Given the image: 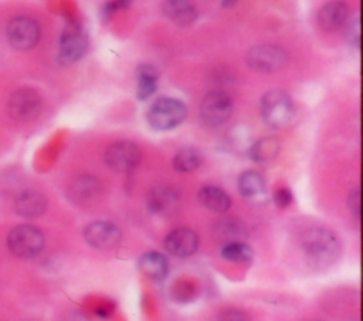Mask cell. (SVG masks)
Masks as SVG:
<instances>
[{"mask_svg":"<svg viewBox=\"0 0 363 321\" xmlns=\"http://www.w3.org/2000/svg\"><path fill=\"white\" fill-rule=\"evenodd\" d=\"M301 249L308 261L316 267H329L340 256L337 236L326 227L308 229L301 239Z\"/></svg>","mask_w":363,"mask_h":321,"instance_id":"obj_1","label":"cell"},{"mask_svg":"<svg viewBox=\"0 0 363 321\" xmlns=\"http://www.w3.org/2000/svg\"><path fill=\"white\" fill-rule=\"evenodd\" d=\"M259 114L269 128L279 129L291 124L295 115V108L291 97L285 91L272 89L262 95Z\"/></svg>","mask_w":363,"mask_h":321,"instance_id":"obj_2","label":"cell"},{"mask_svg":"<svg viewBox=\"0 0 363 321\" xmlns=\"http://www.w3.org/2000/svg\"><path fill=\"white\" fill-rule=\"evenodd\" d=\"M187 116L186 105L170 97L157 98L147 109L146 119L155 131H169L179 126Z\"/></svg>","mask_w":363,"mask_h":321,"instance_id":"obj_3","label":"cell"},{"mask_svg":"<svg viewBox=\"0 0 363 321\" xmlns=\"http://www.w3.org/2000/svg\"><path fill=\"white\" fill-rule=\"evenodd\" d=\"M43 232L33 224H18L13 227L7 236V247L13 256L20 259H31L44 247Z\"/></svg>","mask_w":363,"mask_h":321,"instance_id":"obj_4","label":"cell"},{"mask_svg":"<svg viewBox=\"0 0 363 321\" xmlns=\"http://www.w3.org/2000/svg\"><path fill=\"white\" fill-rule=\"evenodd\" d=\"M247 65L262 74H271L282 70L288 62V54L284 48L272 44H259L247 53Z\"/></svg>","mask_w":363,"mask_h":321,"instance_id":"obj_5","label":"cell"},{"mask_svg":"<svg viewBox=\"0 0 363 321\" xmlns=\"http://www.w3.org/2000/svg\"><path fill=\"white\" fill-rule=\"evenodd\" d=\"M142 158L140 148L132 141H118L108 146L104 159L106 166L118 173L133 170Z\"/></svg>","mask_w":363,"mask_h":321,"instance_id":"obj_6","label":"cell"},{"mask_svg":"<svg viewBox=\"0 0 363 321\" xmlns=\"http://www.w3.org/2000/svg\"><path fill=\"white\" fill-rule=\"evenodd\" d=\"M201 121L210 126H218L231 116L233 101L223 91H211L203 97L199 108Z\"/></svg>","mask_w":363,"mask_h":321,"instance_id":"obj_7","label":"cell"},{"mask_svg":"<svg viewBox=\"0 0 363 321\" xmlns=\"http://www.w3.org/2000/svg\"><path fill=\"white\" fill-rule=\"evenodd\" d=\"M6 37L11 48L17 51H27L35 47L38 43L40 27L33 18L16 17L9 23Z\"/></svg>","mask_w":363,"mask_h":321,"instance_id":"obj_8","label":"cell"},{"mask_svg":"<svg viewBox=\"0 0 363 321\" xmlns=\"http://www.w3.org/2000/svg\"><path fill=\"white\" fill-rule=\"evenodd\" d=\"M41 109V97L33 88L24 87L11 94L7 102L9 115L18 122L31 121Z\"/></svg>","mask_w":363,"mask_h":321,"instance_id":"obj_9","label":"cell"},{"mask_svg":"<svg viewBox=\"0 0 363 321\" xmlns=\"http://www.w3.org/2000/svg\"><path fill=\"white\" fill-rule=\"evenodd\" d=\"M182 196L179 190L170 185H156L146 197L149 212L157 216H170L180 207Z\"/></svg>","mask_w":363,"mask_h":321,"instance_id":"obj_10","label":"cell"},{"mask_svg":"<svg viewBox=\"0 0 363 321\" xmlns=\"http://www.w3.org/2000/svg\"><path fill=\"white\" fill-rule=\"evenodd\" d=\"M84 239L96 250H112L121 241V230L112 222L96 220L85 227Z\"/></svg>","mask_w":363,"mask_h":321,"instance_id":"obj_11","label":"cell"},{"mask_svg":"<svg viewBox=\"0 0 363 321\" xmlns=\"http://www.w3.org/2000/svg\"><path fill=\"white\" fill-rule=\"evenodd\" d=\"M101 182L92 175L77 176L67 189V196L78 207L92 206L101 196Z\"/></svg>","mask_w":363,"mask_h":321,"instance_id":"obj_12","label":"cell"},{"mask_svg":"<svg viewBox=\"0 0 363 321\" xmlns=\"http://www.w3.org/2000/svg\"><path fill=\"white\" fill-rule=\"evenodd\" d=\"M88 50V38L78 27L67 28L60 38L58 58L62 64H71L84 57Z\"/></svg>","mask_w":363,"mask_h":321,"instance_id":"obj_13","label":"cell"},{"mask_svg":"<svg viewBox=\"0 0 363 321\" xmlns=\"http://www.w3.org/2000/svg\"><path fill=\"white\" fill-rule=\"evenodd\" d=\"M164 249L169 254L180 259L190 257L199 247V237L194 230L179 227L172 230L164 239Z\"/></svg>","mask_w":363,"mask_h":321,"instance_id":"obj_14","label":"cell"},{"mask_svg":"<svg viewBox=\"0 0 363 321\" xmlns=\"http://www.w3.org/2000/svg\"><path fill=\"white\" fill-rule=\"evenodd\" d=\"M162 10L167 20L180 27L193 24L197 17V11L191 0H164Z\"/></svg>","mask_w":363,"mask_h":321,"instance_id":"obj_15","label":"cell"},{"mask_svg":"<svg viewBox=\"0 0 363 321\" xmlns=\"http://www.w3.org/2000/svg\"><path fill=\"white\" fill-rule=\"evenodd\" d=\"M347 17H349V7L346 6V3L340 0H335V1H329L320 9L318 14V23L323 31L329 33L340 28L346 23Z\"/></svg>","mask_w":363,"mask_h":321,"instance_id":"obj_16","label":"cell"},{"mask_svg":"<svg viewBox=\"0 0 363 321\" xmlns=\"http://www.w3.org/2000/svg\"><path fill=\"white\" fill-rule=\"evenodd\" d=\"M16 212L27 219L41 216L47 209V199L37 190H24L16 197Z\"/></svg>","mask_w":363,"mask_h":321,"instance_id":"obj_17","label":"cell"},{"mask_svg":"<svg viewBox=\"0 0 363 321\" xmlns=\"http://www.w3.org/2000/svg\"><path fill=\"white\" fill-rule=\"evenodd\" d=\"M213 234L224 244L231 241H242L248 236L245 224L235 217L218 219L213 226Z\"/></svg>","mask_w":363,"mask_h":321,"instance_id":"obj_18","label":"cell"},{"mask_svg":"<svg viewBox=\"0 0 363 321\" xmlns=\"http://www.w3.org/2000/svg\"><path fill=\"white\" fill-rule=\"evenodd\" d=\"M199 202L208 210L216 213H224L231 206L230 196L218 186L206 185L199 190Z\"/></svg>","mask_w":363,"mask_h":321,"instance_id":"obj_19","label":"cell"},{"mask_svg":"<svg viewBox=\"0 0 363 321\" xmlns=\"http://www.w3.org/2000/svg\"><path fill=\"white\" fill-rule=\"evenodd\" d=\"M139 270L152 280H163L169 271V263L159 251H146L138 260Z\"/></svg>","mask_w":363,"mask_h":321,"instance_id":"obj_20","label":"cell"},{"mask_svg":"<svg viewBox=\"0 0 363 321\" xmlns=\"http://www.w3.org/2000/svg\"><path fill=\"white\" fill-rule=\"evenodd\" d=\"M279 148V141L277 138L265 136L250 145L248 156L257 163H268L277 158Z\"/></svg>","mask_w":363,"mask_h":321,"instance_id":"obj_21","label":"cell"},{"mask_svg":"<svg viewBox=\"0 0 363 321\" xmlns=\"http://www.w3.org/2000/svg\"><path fill=\"white\" fill-rule=\"evenodd\" d=\"M159 74L153 65L142 64L138 68V85H136V97L140 101L150 98L157 87Z\"/></svg>","mask_w":363,"mask_h":321,"instance_id":"obj_22","label":"cell"},{"mask_svg":"<svg viewBox=\"0 0 363 321\" xmlns=\"http://www.w3.org/2000/svg\"><path fill=\"white\" fill-rule=\"evenodd\" d=\"M238 190L245 199H255L265 190L262 176L257 170H245L238 178Z\"/></svg>","mask_w":363,"mask_h":321,"instance_id":"obj_23","label":"cell"},{"mask_svg":"<svg viewBox=\"0 0 363 321\" xmlns=\"http://www.w3.org/2000/svg\"><path fill=\"white\" fill-rule=\"evenodd\" d=\"M203 162V156L196 148H183L173 158V168L177 172H193Z\"/></svg>","mask_w":363,"mask_h":321,"instance_id":"obj_24","label":"cell"},{"mask_svg":"<svg viewBox=\"0 0 363 321\" xmlns=\"http://www.w3.org/2000/svg\"><path fill=\"white\" fill-rule=\"evenodd\" d=\"M221 257L233 263H248L252 260V249L242 241L225 243L221 247Z\"/></svg>","mask_w":363,"mask_h":321,"instance_id":"obj_25","label":"cell"},{"mask_svg":"<svg viewBox=\"0 0 363 321\" xmlns=\"http://www.w3.org/2000/svg\"><path fill=\"white\" fill-rule=\"evenodd\" d=\"M129 4H130V0H112V1L106 3V4L102 7V16H104L105 18H109L115 11L123 10V9H126Z\"/></svg>","mask_w":363,"mask_h":321,"instance_id":"obj_26","label":"cell"},{"mask_svg":"<svg viewBox=\"0 0 363 321\" xmlns=\"http://www.w3.org/2000/svg\"><path fill=\"white\" fill-rule=\"evenodd\" d=\"M274 202L278 207L281 209H285L291 205L292 202V193L286 189V187H279L275 190L274 193Z\"/></svg>","mask_w":363,"mask_h":321,"instance_id":"obj_27","label":"cell"},{"mask_svg":"<svg viewBox=\"0 0 363 321\" xmlns=\"http://www.w3.org/2000/svg\"><path fill=\"white\" fill-rule=\"evenodd\" d=\"M347 38L350 41V44H353L354 47H359L360 43V23H359V17H354L347 28Z\"/></svg>","mask_w":363,"mask_h":321,"instance_id":"obj_28","label":"cell"},{"mask_svg":"<svg viewBox=\"0 0 363 321\" xmlns=\"http://www.w3.org/2000/svg\"><path fill=\"white\" fill-rule=\"evenodd\" d=\"M347 205H349L350 213L354 214L356 219H359L360 217V192H359V189H354L350 192Z\"/></svg>","mask_w":363,"mask_h":321,"instance_id":"obj_29","label":"cell"},{"mask_svg":"<svg viewBox=\"0 0 363 321\" xmlns=\"http://www.w3.org/2000/svg\"><path fill=\"white\" fill-rule=\"evenodd\" d=\"M223 321H247V318L238 311H230L225 314V318Z\"/></svg>","mask_w":363,"mask_h":321,"instance_id":"obj_30","label":"cell"},{"mask_svg":"<svg viewBox=\"0 0 363 321\" xmlns=\"http://www.w3.org/2000/svg\"><path fill=\"white\" fill-rule=\"evenodd\" d=\"M240 0H221V6L223 7H233L234 4H237Z\"/></svg>","mask_w":363,"mask_h":321,"instance_id":"obj_31","label":"cell"}]
</instances>
